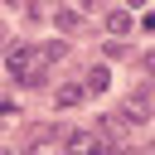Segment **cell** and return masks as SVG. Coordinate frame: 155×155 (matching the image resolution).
<instances>
[{
	"mask_svg": "<svg viewBox=\"0 0 155 155\" xmlns=\"http://www.w3.org/2000/svg\"><path fill=\"white\" fill-rule=\"evenodd\" d=\"M5 68H10V78H19L24 87H44V73H48L44 53H39V48H29V44L10 48V53H5Z\"/></svg>",
	"mask_w": 155,
	"mask_h": 155,
	"instance_id": "obj_1",
	"label": "cell"
},
{
	"mask_svg": "<svg viewBox=\"0 0 155 155\" xmlns=\"http://www.w3.org/2000/svg\"><path fill=\"white\" fill-rule=\"evenodd\" d=\"M121 121H131V126H145V121H150V87H136V92L121 102Z\"/></svg>",
	"mask_w": 155,
	"mask_h": 155,
	"instance_id": "obj_2",
	"label": "cell"
},
{
	"mask_svg": "<svg viewBox=\"0 0 155 155\" xmlns=\"http://www.w3.org/2000/svg\"><path fill=\"white\" fill-rule=\"evenodd\" d=\"M63 145H68L73 155H78V150H107V140H102V136H92V131H68V136H63Z\"/></svg>",
	"mask_w": 155,
	"mask_h": 155,
	"instance_id": "obj_3",
	"label": "cell"
},
{
	"mask_svg": "<svg viewBox=\"0 0 155 155\" xmlns=\"http://www.w3.org/2000/svg\"><path fill=\"white\" fill-rule=\"evenodd\" d=\"M131 29H136V19H131L126 10H111V15H107V34H111V39H121V34H131Z\"/></svg>",
	"mask_w": 155,
	"mask_h": 155,
	"instance_id": "obj_4",
	"label": "cell"
},
{
	"mask_svg": "<svg viewBox=\"0 0 155 155\" xmlns=\"http://www.w3.org/2000/svg\"><path fill=\"white\" fill-rule=\"evenodd\" d=\"M111 87V73L97 63V68H87V82H82V92H107Z\"/></svg>",
	"mask_w": 155,
	"mask_h": 155,
	"instance_id": "obj_5",
	"label": "cell"
},
{
	"mask_svg": "<svg viewBox=\"0 0 155 155\" xmlns=\"http://www.w3.org/2000/svg\"><path fill=\"white\" fill-rule=\"evenodd\" d=\"M82 97H87V92H82V82H63V87H58V97H53V102H58V107H63V111H68V107H78V102H82Z\"/></svg>",
	"mask_w": 155,
	"mask_h": 155,
	"instance_id": "obj_6",
	"label": "cell"
},
{
	"mask_svg": "<svg viewBox=\"0 0 155 155\" xmlns=\"http://www.w3.org/2000/svg\"><path fill=\"white\" fill-rule=\"evenodd\" d=\"M121 131H126V121H121V116H102V121H97V136H102L107 145H111V140H121Z\"/></svg>",
	"mask_w": 155,
	"mask_h": 155,
	"instance_id": "obj_7",
	"label": "cell"
},
{
	"mask_svg": "<svg viewBox=\"0 0 155 155\" xmlns=\"http://www.w3.org/2000/svg\"><path fill=\"white\" fill-rule=\"evenodd\" d=\"M53 24H58V34H73V29H78V10H58Z\"/></svg>",
	"mask_w": 155,
	"mask_h": 155,
	"instance_id": "obj_8",
	"label": "cell"
},
{
	"mask_svg": "<svg viewBox=\"0 0 155 155\" xmlns=\"http://www.w3.org/2000/svg\"><path fill=\"white\" fill-rule=\"evenodd\" d=\"M48 140H58V126H34L29 131V145H48Z\"/></svg>",
	"mask_w": 155,
	"mask_h": 155,
	"instance_id": "obj_9",
	"label": "cell"
},
{
	"mask_svg": "<svg viewBox=\"0 0 155 155\" xmlns=\"http://www.w3.org/2000/svg\"><path fill=\"white\" fill-rule=\"evenodd\" d=\"M63 53H68V44H63V39H53V44H44V63H58Z\"/></svg>",
	"mask_w": 155,
	"mask_h": 155,
	"instance_id": "obj_10",
	"label": "cell"
},
{
	"mask_svg": "<svg viewBox=\"0 0 155 155\" xmlns=\"http://www.w3.org/2000/svg\"><path fill=\"white\" fill-rule=\"evenodd\" d=\"M15 111H19V107H15V102H0V126H5V121H10V116H15Z\"/></svg>",
	"mask_w": 155,
	"mask_h": 155,
	"instance_id": "obj_11",
	"label": "cell"
},
{
	"mask_svg": "<svg viewBox=\"0 0 155 155\" xmlns=\"http://www.w3.org/2000/svg\"><path fill=\"white\" fill-rule=\"evenodd\" d=\"M121 5H126V10H140V5H145V0H121Z\"/></svg>",
	"mask_w": 155,
	"mask_h": 155,
	"instance_id": "obj_12",
	"label": "cell"
},
{
	"mask_svg": "<svg viewBox=\"0 0 155 155\" xmlns=\"http://www.w3.org/2000/svg\"><path fill=\"white\" fill-rule=\"evenodd\" d=\"M78 10H97V0H78Z\"/></svg>",
	"mask_w": 155,
	"mask_h": 155,
	"instance_id": "obj_13",
	"label": "cell"
}]
</instances>
